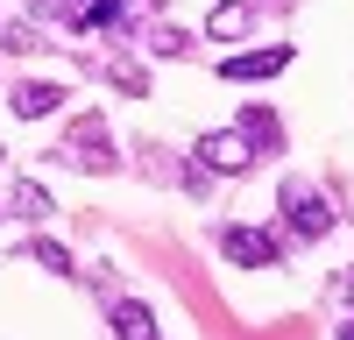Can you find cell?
<instances>
[{
  "label": "cell",
  "mask_w": 354,
  "mask_h": 340,
  "mask_svg": "<svg viewBox=\"0 0 354 340\" xmlns=\"http://www.w3.org/2000/svg\"><path fill=\"white\" fill-rule=\"evenodd\" d=\"M57 156H64V163H78V170H113V142H106V121H100V113H78Z\"/></svg>",
  "instance_id": "4"
},
{
  "label": "cell",
  "mask_w": 354,
  "mask_h": 340,
  "mask_svg": "<svg viewBox=\"0 0 354 340\" xmlns=\"http://www.w3.org/2000/svg\"><path fill=\"white\" fill-rule=\"evenodd\" d=\"M213 178H241V170H255L262 156H255V142L241 135V128H213V135H198V149H192Z\"/></svg>",
  "instance_id": "2"
},
{
  "label": "cell",
  "mask_w": 354,
  "mask_h": 340,
  "mask_svg": "<svg viewBox=\"0 0 354 340\" xmlns=\"http://www.w3.org/2000/svg\"><path fill=\"white\" fill-rule=\"evenodd\" d=\"M149 50H156V57H185V50H192V36L163 21V28H149Z\"/></svg>",
  "instance_id": "14"
},
{
  "label": "cell",
  "mask_w": 354,
  "mask_h": 340,
  "mask_svg": "<svg viewBox=\"0 0 354 340\" xmlns=\"http://www.w3.org/2000/svg\"><path fill=\"white\" fill-rule=\"evenodd\" d=\"M0 50H8V57H28V50H43L36 21H0Z\"/></svg>",
  "instance_id": "12"
},
{
  "label": "cell",
  "mask_w": 354,
  "mask_h": 340,
  "mask_svg": "<svg viewBox=\"0 0 354 340\" xmlns=\"http://www.w3.org/2000/svg\"><path fill=\"white\" fill-rule=\"evenodd\" d=\"M28 15H64L71 21V0H28Z\"/></svg>",
  "instance_id": "15"
},
{
  "label": "cell",
  "mask_w": 354,
  "mask_h": 340,
  "mask_svg": "<svg viewBox=\"0 0 354 340\" xmlns=\"http://www.w3.org/2000/svg\"><path fill=\"white\" fill-rule=\"evenodd\" d=\"M333 291H340V305H354V270H347V276L333 283Z\"/></svg>",
  "instance_id": "16"
},
{
  "label": "cell",
  "mask_w": 354,
  "mask_h": 340,
  "mask_svg": "<svg viewBox=\"0 0 354 340\" xmlns=\"http://www.w3.org/2000/svg\"><path fill=\"white\" fill-rule=\"evenodd\" d=\"M106 85H121V93H149V71H142V64H106Z\"/></svg>",
  "instance_id": "13"
},
{
  "label": "cell",
  "mask_w": 354,
  "mask_h": 340,
  "mask_svg": "<svg viewBox=\"0 0 354 340\" xmlns=\"http://www.w3.org/2000/svg\"><path fill=\"white\" fill-rule=\"evenodd\" d=\"M277 71H290V43H270V50H234V57H220V78H227V85H262V78H277Z\"/></svg>",
  "instance_id": "5"
},
{
  "label": "cell",
  "mask_w": 354,
  "mask_h": 340,
  "mask_svg": "<svg viewBox=\"0 0 354 340\" xmlns=\"http://www.w3.org/2000/svg\"><path fill=\"white\" fill-rule=\"evenodd\" d=\"M15 213H21V220H28V227H43V220H50V213H57V206H50V191H43V185H36V178H21V185H15Z\"/></svg>",
  "instance_id": "10"
},
{
  "label": "cell",
  "mask_w": 354,
  "mask_h": 340,
  "mask_svg": "<svg viewBox=\"0 0 354 340\" xmlns=\"http://www.w3.org/2000/svg\"><path fill=\"white\" fill-rule=\"evenodd\" d=\"M28 263H36V270H50V276H71V248L36 234V241H28Z\"/></svg>",
  "instance_id": "11"
},
{
  "label": "cell",
  "mask_w": 354,
  "mask_h": 340,
  "mask_svg": "<svg viewBox=\"0 0 354 340\" xmlns=\"http://www.w3.org/2000/svg\"><path fill=\"white\" fill-rule=\"evenodd\" d=\"M234 128L255 142V156H277V149H283V121H277L270 106H241V121H234Z\"/></svg>",
  "instance_id": "8"
},
{
  "label": "cell",
  "mask_w": 354,
  "mask_h": 340,
  "mask_svg": "<svg viewBox=\"0 0 354 340\" xmlns=\"http://www.w3.org/2000/svg\"><path fill=\"white\" fill-rule=\"evenodd\" d=\"M64 100H71V93H64V85H57V78H21L15 93H8L15 121H50V113L64 106Z\"/></svg>",
  "instance_id": "6"
},
{
  "label": "cell",
  "mask_w": 354,
  "mask_h": 340,
  "mask_svg": "<svg viewBox=\"0 0 354 340\" xmlns=\"http://www.w3.org/2000/svg\"><path fill=\"white\" fill-rule=\"evenodd\" d=\"M255 28V0H220V8H205V36L213 43H241Z\"/></svg>",
  "instance_id": "7"
},
{
  "label": "cell",
  "mask_w": 354,
  "mask_h": 340,
  "mask_svg": "<svg viewBox=\"0 0 354 340\" xmlns=\"http://www.w3.org/2000/svg\"><path fill=\"white\" fill-rule=\"evenodd\" d=\"M277 206H283V227H290V234H298V241H319V234H333V227H340L333 198L319 191V185H305V178H283Z\"/></svg>",
  "instance_id": "1"
},
{
  "label": "cell",
  "mask_w": 354,
  "mask_h": 340,
  "mask_svg": "<svg viewBox=\"0 0 354 340\" xmlns=\"http://www.w3.org/2000/svg\"><path fill=\"white\" fill-rule=\"evenodd\" d=\"M113 340H156V312L142 298H121L113 305Z\"/></svg>",
  "instance_id": "9"
},
{
  "label": "cell",
  "mask_w": 354,
  "mask_h": 340,
  "mask_svg": "<svg viewBox=\"0 0 354 340\" xmlns=\"http://www.w3.org/2000/svg\"><path fill=\"white\" fill-rule=\"evenodd\" d=\"M340 340H354V319H347V326H340Z\"/></svg>",
  "instance_id": "17"
},
{
  "label": "cell",
  "mask_w": 354,
  "mask_h": 340,
  "mask_svg": "<svg viewBox=\"0 0 354 340\" xmlns=\"http://www.w3.org/2000/svg\"><path fill=\"white\" fill-rule=\"evenodd\" d=\"M220 255L234 270H277L283 263V241L270 227H220Z\"/></svg>",
  "instance_id": "3"
}]
</instances>
